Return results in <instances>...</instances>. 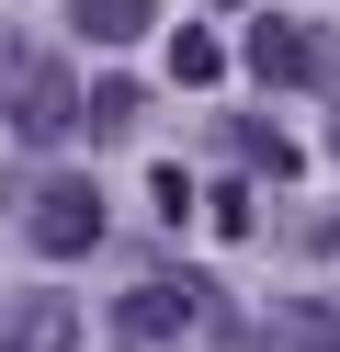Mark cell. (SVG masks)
<instances>
[{
    "label": "cell",
    "mask_w": 340,
    "mask_h": 352,
    "mask_svg": "<svg viewBox=\"0 0 340 352\" xmlns=\"http://www.w3.org/2000/svg\"><path fill=\"white\" fill-rule=\"evenodd\" d=\"M181 329H193V284H136V296H125V341L136 352H159V341H181Z\"/></svg>",
    "instance_id": "obj_6"
},
{
    "label": "cell",
    "mask_w": 340,
    "mask_h": 352,
    "mask_svg": "<svg viewBox=\"0 0 340 352\" xmlns=\"http://www.w3.org/2000/svg\"><path fill=\"white\" fill-rule=\"evenodd\" d=\"M23 80H34V46H23V34H0V114H12V91Z\"/></svg>",
    "instance_id": "obj_10"
},
{
    "label": "cell",
    "mask_w": 340,
    "mask_h": 352,
    "mask_svg": "<svg viewBox=\"0 0 340 352\" xmlns=\"http://www.w3.org/2000/svg\"><path fill=\"white\" fill-rule=\"evenodd\" d=\"M136 114H148L136 80H91V91H80V125H91V137H136Z\"/></svg>",
    "instance_id": "obj_8"
},
{
    "label": "cell",
    "mask_w": 340,
    "mask_h": 352,
    "mask_svg": "<svg viewBox=\"0 0 340 352\" xmlns=\"http://www.w3.org/2000/svg\"><path fill=\"white\" fill-rule=\"evenodd\" d=\"M0 352H80V307H68L57 284L0 296Z\"/></svg>",
    "instance_id": "obj_2"
},
{
    "label": "cell",
    "mask_w": 340,
    "mask_h": 352,
    "mask_svg": "<svg viewBox=\"0 0 340 352\" xmlns=\"http://www.w3.org/2000/svg\"><path fill=\"white\" fill-rule=\"evenodd\" d=\"M68 23H80L91 46H136V34L159 23V0H68Z\"/></svg>",
    "instance_id": "obj_7"
},
{
    "label": "cell",
    "mask_w": 340,
    "mask_h": 352,
    "mask_svg": "<svg viewBox=\"0 0 340 352\" xmlns=\"http://www.w3.org/2000/svg\"><path fill=\"white\" fill-rule=\"evenodd\" d=\"M317 69H329V46H317L306 23H284V12H261V23H249V80H272V91H306Z\"/></svg>",
    "instance_id": "obj_3"
},
{
    "label": "cell",
    "mask_w": 340,
    "mask_h": 352,
    "mask_svg": "<svg viewBox=\"0 0 340 352\" xmlns=\"http://www.w3.org/2000/svg\"><path fill=\"white\" fill-rule=\"evenodd\" d=\"M12 125L23 137H68V125H80V80H68L57 57H34V80L12 91Z\"/></svg>",
    "instance_id": "obj_5"
},
{
    "label": "cell",
    "mask_w": 340,
    "mask_h": 352,
    "mask_svg": "<svg viewBox=\"0 0 340 352\" xmlns=\"http://www.w3.org/2000/svg\"><path fill=\"white\" fill-rule=\"evenodd\" d=\"M329 148H340V114H329Z\"/></svg>",
    "instance_id": "obj_11"
},
{
    "label": "cell",
    "mask_w": 340,
    "mask_h": 352,
    "mask_svg": "<svg viewBox=\"0 0 340 352\" xmlns=\"http://www.w3.org/2000/svg\"><path fill=\"white\" fill-rule=\"evenodd\" d=\"M12 216H23V239H34L45 261H80V250H102V193H91L80 170H34Z\"/></svg>",
    "instance_id": "obj_1"
},
{
    "label": "cell",
    "mask_w": 340,
    "mask_h": 352,
    "mask_svg": "<svg viewBox=\"0 0 340 352\" xmlns=\"http://www.w3.org/2000/svg\"><path fill=\"white\" fill-rule=\"evenodd\" d=\"M249 352H340V318H329L317 296H284V307L249 318Z\"/></svg>",
    "instance_id": "obj_4"
},
{
    "label": "cell",
    "mask_w": 340,
    "mask_h": 352,
    "mask_svg": "<svg viewBox=\"0 0 340 352\" xmlns=\"http://www.w3.org/2000/svg\"><path fill=\"white\" fill-rule=\"evenodd\" d=\"M170 80L204 91V80H216V34H170Z\"/></svg>",
    "instance_id": "obj_9"
}]
</instances>
